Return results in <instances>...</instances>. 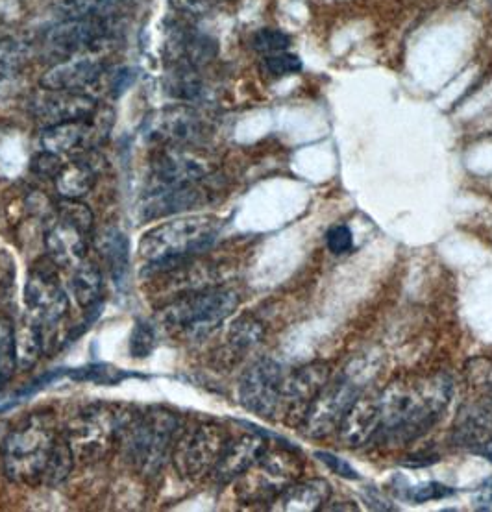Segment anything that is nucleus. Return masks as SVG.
I'll list each match as a JSON object with an SVG mask.
<instances>
[{
  "label": "nucleus",
  "mask_w": 492,
  "mask_h": 512,
  "mask_svg": "<svg viewBox=\"0 0 492 512\" xmlns=\"http://www.w3.org/2000/svg\"><path fill=\"white\" fill-rule=\"evenodd\" d=\"M263 69L265 73L271 74L274 78H283L289 74H296L302 71V60L291 54V52H276V54H269L263 60Z\"/></svg>",
  "instance_id": "58836bf2"
},
{
  "label": "nucleus",
  "mask_w": 492,
  "mask_h": 512,
  "mask_svg": "<svg viewBox=\"0 0 492 512\" xmlns=\"http://www.w3.org/2000/svg\"><path fill=\"white\" fill-rule=\"evenodd\" d=\"M357 400L359 391L345 376L326 383L300 422L302 433L309 439H322L330 435L337 427H341L345 416Z\"/></svg>",
  "instance_id": "9d476101"
},
{
  "label": "nucleus",
  "mask_w": 492,
  "mask_h": 512,
  "mask_svg": "<svg viewBox=\"0 0 492 512\" xmlns=\"http://www.w3.org/2000/svg\"><path fill=\"white\" fill-rule=\"evenodd\" d=\"M30 113L43 128L65 122L87 121L97 113V102L86 93L41 89L30 98Z\"/></svg>",
  "instance_id": "2eb2a0df"
},
{
  "label": "nucleus",
  "mask_w": 492,
  "mask_h": 512,
  "mask_svg": "<svg viewBox=\"0 0 492 512\" xmlns=\"http://www.w3.org/2000/svg\"><path fill=\"white\" fill-rule=\"evenodd\" d=\"M126 0H65L60 6L63 19L113 17Z\"/></svg>",
  "instance_id": "c756f323"
},
{
  "label": "nucleus",
  "mask_w": 492,
  "mask_h": 512,
  "mask_svg": "<svg viewBox=\"0 0 492 512\" xmlns=\"http://www.w3.org/2000/svg\"><path fill=\"white\" fill-rule=\"evenodd\" d=\"M58 193L67 200H80L82 196L91 193L97 183V172L87 161H71L63 165L60 174L54 178Z\"/></svg>",
  "instance_id": "bb28decb"
},
{
  "label": "nucleus",
  "mask_w": 492,
  "mask_h": 512,
  "mask_svg": "<svg viewBox=\"0 0 492 512\" xmlns=\"http://www.w3.org/2000/svg\"><path fill=\"white\" fill-rule=\"evenodd\" d=\"M282 366L272 359H261L250 366L239 383V402L246 411L261 418H276L283 411Z\"/></svg>",
  "instance_id": "9b49d317"
},
{
  "label": "nucleus",
  "mask_w": 492,
  "mask_h": 512,
  "mask_svg": "<svg viewBox=\"0 0 492 512\" xmlns=\"http://www.w3.org/2000/svg\"><path fill=\"white\" fill-rule=\"evenodd\" d=\"M178 427V416L160 407L130 415L119 444L137 474L145 477L160 474L169 453L173 452Z\"/></svg>",
  "instance_id": "20e7f679"
},
{
  "label": "nucleus",
  "mask_w": 492,
  "mask_h": 512,
  "mask_svg": "<svg viewBox=\"0 0 492 512\" xmlns=\"http://www.w3.org/2000/svg\"><path fill=\"white\" fill-rule=\"evenodd\" d=\"M71 289H73L76 304L86 311H95L99 307L102 293H104L102 270L93 263H86V261L80 263L74 269Z\"/></svg>",
  "instance_id": "a878e982"
},
{
  "label": "nucleus",
  "mask_w": 492,
  "mask_h": 512,
  "mask_svg": "<svg viewBox=\"0 0 492 512\" xmlns=\"http://www.w3.org/2000/svg\"><path fill=\"white\" fill-rule=\"evenodd\" d=\"M17 368L15 328L12 320L0 318V391L10 383Z\"/></svg>",
  "instance_id": "7c9ffc66"
},
{
  "label": "nucleus",
  "mask_w": 492,
  "mask_h": 512,
  "mask_svg": "<svg viewBox=\"0 0 492 512\" xmlns=\"http://www.w3.org/2000/svg\"><path fill=\"white\" fill-rule=\"evenodd\" d=\"M58 211H60V219L71 222L73 226L87 233V235L93 230L95 217H93V211L87 208L86 204H82L78 200L63 198L62 204L58 206Z\"/></svg>",
  "instance_id": "e433bc0d"
},
{
  "label": "nucleus",
  "mask_w": 492,
  "mask_h": 512,
  "mask_svg": "<svg viewBox=\"0 0 492 512\" xmlns=\"http://www.w3.org/2000/svg\"><path fill=\"white\" fill-rule=\"evenodd\" d=\"M289 45H291V37L276 28H261L252 36V47L265 56L285 52L289 49Z\"/></svg>",
  "instance_id": "c9c22d12"
},
{
  "label": "nucleus",
  "mask_w": 492,
  "mask_h": 512,
  "mask_svg": "<svg viewBox=\"0 0 492 512\" xmlns=\"http://www.w3.org/2000/svg\"><path fill=\"white\" fill-rule=\"evenodd\" d=\"M211 171L210 161L189 147H161L152 161L148 189L206 182Z\"/></svg>",
  "instance_id": "4468645a"
},
{
  "label": "nucleus",
  "mask_w": 492,
  "mask_h": 512,
  "mask_svg": "<svg viewBox=\"0 0 492 512\" xmlns=\"http://www.w3.org/2000/svg\"><path fill=\"white\" fill-rule=\"evenodd\" d=\"M332 498V485L324 479H309L289 485L274 500L276 511H320Z\"/></svg>",
  "instance_id": "5701e85b"
},
{
  "label": "nucleus",
  "mask_w": 492,
  "mask_h": 512,
  "mask_svg": "<svg viewBox=\"0 0 492 512\" xmlns=\"http://www.w3.org/2000/svg\"><path fill=\"white\" fill-rule=\"evenodd\" d=\"M476 453H480L487 461H491L492 463V439L489 440V442H485L483 446H480V448L476 450Z\"/></svg>",
  "instance_id": "49530a36"
},
{
  "label": "nucleus",
  "mask_w": 492,
  "mask_h": 512,
  "mask_svg": "<svg viewBox=\"0 0 492 512\" xmlns=\"http://www.w3.org/2000/svg\"><path fill=\"white\" fill-rule=\"evenodd\" d=\"M328 376H330L328 366L320 365V363L304 366V368L293 372L291 376H285L283 413L296 416L302 422L309 405L322 391V387L328 383Z\"/></svg>",
  "instance_id": "a211bd4d"
},
{
  "label": "nucleus",
  "mask_w": 492,
  "mask_h": 512,
  "mask_svg": "<svg viewBox=\"0 0 492 512\" xmlns=\"http://www.w3.org/2000/svg\"><path fill=\"white\" fill-rule=\"evenodd\" d=\"M67 374L74 381H89V383H97V385H117L123 379L130 378V374H126L121 368H113V366L102 365V363L84 366V368H74Z\"/></svg>",
  "instance_id": "473e14b6"
},
{
  "label": "nucleus",
  "mask_w": 492,
  "mask_h": 512,
  "mask_svg": "<svg viewBox=\"0 0 492 512\" xmlns=\"http://www.w3.org/2000/svg\"><path fill=\"white\" fill-rule=\"evenodd\" d=\"M217 232L219 224L211 217L178 219L152 228L139 243V254L148 261L143 274L161 276L184 267L191 257L215 243Z\"/></svg>",
  "instance_id": "f03ea898"
},
{
  "label": "nucleus",
  "mask_w": 492,
  "mask_h": 512,
  "mask_svg": "<svg viewBox=\"0 0 492 512\" xmlns=\"http://www.w3.org/2000/svg\"><path fill=\"white\" fill-rule=\"evenodd\" d=\"M25 304L37 326L54 328L69 311V298L60 285L56 265L43 259L32 267L25 287Z\"/></svg>",
  "instance_id": "1a4fd4ad"
},
{
  "label": "nucleus",
  "mask_w": 492,
  "mask_h": 512,
  "mask_svg": "<svg viewBox=\"0 0 492 512\" xmlns=\"http://www.w3.org/2000/svg\"><path fill=\"white\" fill-rule=\"evenodd\" d=\"M198 67L184 65V63H173V69L165 78V91L178 100H197L202 95V80L197 73Z\"/></svg>",
  "instance_id": "cd10ccee"
},
{
  "label": "nucleus",
  "mask_w": 492,
  "mask_h": 512,
  "mask_svg": "<svg viewBox=\"0 0 492 512\" xmlns=\"http://www.w3.org/2000/svg\"><path fill=\"white\" fill-rule=\"evenodd\" d=\"M396 492L404 500L413 501V503H426V501L448 498L456 490L446 487V485H441L437 481H428V483H420L417 487H402V490H396Z\"/></svg>",
  "instance_id": "f704fd0d"
},
{
  "label": "nucleus",
  "mask_w": 492,
  "mask_h": 512,
  "mask_svg": "<svg viewBox=\"0 0 492 512\" xmlns=\"http://www.w3.org/2000/svg\"><path fill=\"white\" fill-rule=\"evenodd\" d=\"M315 457L326 464V466L332 470L333 474L346 477V479H359L356 470H354L350 464L346 463L345 459H339L337 455L328 452H317L315 453Z\"/></svg>",
  "instance_id": "79ce46f5"
},
{
  "label": "nucleus",
  "mask_w": 492,
  "mask_h": 512,
  "mask_svg": "<svg viewBox=\"0 0 492 512\" xmlns=\"http://www.w3.org/2000/svg\"><path fill=\"white\" fill-rule=\"evenodd\" d=\"M265 448H267V442L259 433H248L237 439L228 440L211 476L215 477V481L219 483H230L237 477L245 476L246 472L258 463Z\"/></svg>",
  "instance_id": "6ab92c4d"
},
{
  "label": "nucleus",
  "mask_w": 492,
  "mask_h": 512,
  "mask_svg": "<svg viewBox=\"0 0 492 512\" xmlns=\"http://www.w3.org/2000/svg\"><path fill=\"white\" fill-rule=\"evenodd\" d=\"M156 331L145 322V320H137L134 331L130 335V355L136 359H145L154 352L156 348Z\"/></svg>",
  "instance_id": "4c0bfd02"
},
{
  "label": "nucleus",
  "mask_w": 492,
  "mask_h": 512,
  "mask_svg": "<svg viewBox=\"0 0 492 512\" xmlns=\"http://www.w3.org/2000/svg\"><path fill=\"white\" fill-rule=\"evenodd\" d=\"M492 439V389L483 398L467 405L457 420L456 440L476 450Z\"/></svg>",
  "instance_id": "4be33fe9"
},
{
  "label": "nucleus",
  "mask_w": 492,
  "mask_h": 512,
  "mask_svg": "<svg viewBox=\"0 0 492 512\" xmlns=\"http://www.w3.org/2000/svg\"><path fill=\"white\" fill-rule=\"evenodd\" d=\"M74 459L76 457H74L69 442L65 440L63 435H60L56 446H54L52 457H50L47 472H45V477H43V483L45 485H60V483H63L71 474V470H73Z\"/></svg>",
  "instance_id": "2f4dec72"
},
{
  "label": "nucleus",
  "mask_w": 492,
  "mask_h": 512,
  "mask_svg": "<svg viewBox=\"0 0 492 512\" xmlns=\"http://www.w3.org/2000/svg\"><path fill=\"white\" fill-rule=\"evenodd\" d=\"M130 415L132 413L123 411L119 405L97 403L74 416L63 437L69 442L76 459L95 463L119 444Z\"/></svg>",
  "instance_id": "423d86ee"
},
{
  "label": "nucleus",
  "mask_w": 492,
  "mask_h": 512,
  "mask_svg": "<svg viewBox=\"0 0 492 512\" xmlns=\"http://www.w3.org/2000/svg\"><path fill=\"white\" fill-rule=\"evenodd\" d=\"M263 339V326L258 318L252 315H243L237 318L230 328V342L239 350H246L256 346Z\"/></svg>",
  "instance_id": "72a5a7b5"
},
{
  "label": "nucleus",
  "mask_w": 492,
  "mask_h": 512,
  "mask_svg": "<svg viewBox=\"0 0 492 512\" xmlns=\"http://www.w3.org/2000/svg\"><path fill=\"white\" fill-rule=\"evenodd\" d=\"M228 440V433L219 424H200L185 431L174 444V468L185 479H198L211 474Z\"/></svg>",
  "instance_id": "6e6552de"
},
{
  "label": "nucleus",
  "mask_w": 492,
  "mask_h": 512,
  "mask_svg": "<svg viewBox=\"0 0 492 512\" xmlns=\"http://www.w3.org/2000/svg\"><path fill=\"white\" fill-rule=\"evenodd\" d=\"M378 427L380 415L376 398L357 400L341 424V439L345 440L346 446H363L376 439Z\"/></svg>",
  "instance_id": "b1692460"
},
{
  "label": "nucleus",
  "mask_w": 492,
  "mask_h": 512,
  "mask_svg": "<svg viewBox=\"0 0 492 512\" xmlns=\"http://www.w3.org/2000/svg\"><path fill=\"white\" fill-rule=\"evenodd\" d=\"M326 246L328 250L335 254V256H341L352 250L354 246V235L352 230L345 226V224H339V226H333L326 233Z\"/></svg>",
  "instance_id": "ea45409f"
},
{
  "label": "nucleus",
  "mask_w": 492,
  "mask_h": 512,
  "mask_svg": "<svg viewBox=\"0 0 492 512\" xmlns=\"http://www.w3.org/2000/svg\"><path fill=\"white\" fill-rule=\"evenodd\" d=\"M204 124L197 111L184 104H174L152 111L143 122V135L161 147H189L202 135Z\"/></svg>",
  "instance_id": "ddd939ff"
},
{
  "label": "nucleus",
  "mask_w": 492,
  "mask_h": 512,
  "mask_svg": "<svg viewBox=\"0 0 492 512\" xmlns=\"http://www.w3.org/2000/svg\"><path fill=\"white\" fill-rule=\"evenodd\" d=\"M99 252L117 287H123L130 272V243L123 232L111 228L100 237Z\"/></svg>",
  "instance_id": "393cba45"
},
{
  "label": "nucleus",
  "mask_w": 492,
  "mask_h": 512,
  "mask_svg": "<svg viewBox=\"0 0 492 512\" xmlns=\"http://www.w3.org/2000/svg\"><path fill=\"white\" fill-rule=\"evenodd\" d=\"M208 191L202 189V183L182 185V187H160L148 189L137 213L141 220H156L171 217L187 209L197 208L208 200Z\"/></svg>",
  "instance_id": "dca6fc26"
},
{
  "label": "nucleus",
  "mask_w": 492,
  "mask_h": 512,
  "mask_svg": "<svg viewBox=\"0 0 492 512\" xmlns=\"http://www.w3.org/2000/svg\"><path fill=\"white\" fill-rule=\"evenodd\" d=\"M171 2L180 12L193 13V15L206 12L211 4V0H171Z\"/></svg>",
  "instance_id": "c03bdc74"
},
{
  "label": "nucleus",
  "mask_w": 492,
  "mask_h": 512,
  "mask_svg": "<svg viewBox=\"0 0 492 512\" xmlns=\"http://www.w3.org/2000/svg\"><path fill=\"white\" fill-rule=\"evenodd\" d=\"M58 437L49 413L25 418L2 442V464L8 479L19 485L43 483Z\"/></svg>",
  "instance_id": "7ed1b4c3"
},
{
  "label": "nucleus",
  "mask_w": 492,
  "mask_h": 512,
  "mask_svg": "<svg viewBox=\"0 0 492 512\" xmlns=\"http://www.w3.org/2000/svg\"><path fill=\"white\" fill-rule=\"evenodd\" d=\"M474 509L491 511L492 509V476L487 477L474 494Z\"/></svg>",
  "instance_id": "37998d69"
},
{
  "label": "nucleus",
  "mask_w": 492,
  "mask_h": 512,
  "mask_svg": "<svg viewBox=\"0 0 492 512\" xmlns=\"http://www.w3.org/2000/svg\"><path fill=\"white\" fill-rule=\"evenodd\" d=\"M119 26L113 17L99 19H63L62 25L52 28L47 45L63 56H78L106 49L117 36Z\"/></svg>",
  "instance_id": "f8f14e48"
},
{
  "label": "nucleus",
  "mask_w": 492,
  "mask_h": 512,
  "mask_svg": "<svg viewBox=\"0 0 492 512\" xmlns=\"http://www.w3.org/2000/svg\"><path fill=\"white\" fill-rule=\"evenodd\" d=\"M15 348H17V366L28 370L36 365L45 348V330L36 322L25 324L21 330L15 331Z\"/></svg>",
  "instance_id": "c85d7f7f"
},
{
  "label": "nucleus",
  "mask_w": 492,
  "mask_h": 512,
  "mask_svg": "<svg viewBox=\"0 0 492 512\" xmlns=\"http://www.w3.org/2000/svg\"><path fill=\"white\" fill-rule=\"evenodd\" d=\"M62 158L49 150H41L36 158L32 159V171L43 178H56L63 169Z\"/></svg>",
  "instance_id": "a19ab883"
},
{
  "label": "nucleus",
  "mask_w": 492,
  "mask_h": 512,
  "mask_svg": "<svg viewBox=\"0 0 492 512\" xmlns=\"http://www.w3.org/2000/svg\"><path fill=\"white\" fill-rule=\"evenodd\" d=\"M254 468V474L250 470L246 472L239 496L248 503H271L300 472V459L287 444L276 450L267 446Z\"/></svg>",
  "instance_id": "0eeeda50"
},
{
  "label": "nucleus",
  "mask_w": 492,
  "mask_h": 512,
  "mask_svg": "<svg viewBox=\"0 0 492 512\" xmlns=\"http://www.w3.org/2000/svg\"><path fill=\"white\" fill-rule=\"evenodd\" d=\"M452 398V381L444 374L415 383H394L378 402L380 427L376 439L404 444L426 433L443 416Z\"/></svg>",
  "instance_id": "f257e3e1"
},
{
  "label": "nucleus",
  "mask_w": 492,
  "mask_h": 512,
  "mask_svg": "<svg viewBox=\"0 0 492 512\" xmlns=\"http://www.w3.org/2000/svg\"><path fill=\"white\" fill-rule=\"evenodd\" d=\"M132 82H134V73H132V71H121V73L117 74V78H115V82H113V86H111L113 95L119 97Z\"/></svg>",
  "instance_id": "a18cd8bd"
},
{
  "label": "nucleus",
  "mask_w": 492,
  "mask_h": 512,
  "mask_svg": "<svg viewBox=\"0 0 492 512\" xmlns=\"http://www.w3.org/2000/svg\"><path fill=\"white\" fill-rule=\"evenodd\" d=\"M45 244L49 259L56 267L76 269L86 259L87 233L60 217L52 224L45 237Z\"/></svg>",
  "instance_id": "412c9836"
},
{
  "label": "nucleus",
  "mask_w": 492,
  "mask_h": 512,
  "mask_svg": "<svg viewBox=\"0 0 492 512\" xmlns=\"http://www.w3.org/2000/svg\"><path fill=\"white\" fill-rule=\"evenodd\" d=\"M167 54L173 63L200 67L215 58L217 43L191 26L176 25L169 30Z\"/></svg>",
  "instance_id": "aec40b11"
},
{
  "label": "nucleus",
  "mask_w": 492,
  "mask_h": 512,
  "mask_svg": "<svg viewBox=\"0 0 492 512\" xmlns=\"http://www.w3.org/2000/svg\"><path fill=\"white\" fill-rule=\"evenodd\" d=\"M99 52L78 54L69 60L52 65L41 78V87L45 89H62V91H78L93 86L104 73V61Z\"/></svg>",
  "instance_id": "f3484780"
},
{
  "label": "nucleus",
  "mask_w": 492,
  "mask_h": 512,
  "mask_svg": "<svg viewBox=\"0 0 492 512\" xmlns=\"http://www.w3.org/2000/svg\"><path fill=\"white\" fill-rule=\"evenodd\" d=\"M239 305V296L230 289L206 287L173 300L160 313L161 322L178 335L200 339L230 317Z\"/></svg>",
  "instance_id": "39448f33"
}]
</instances>
